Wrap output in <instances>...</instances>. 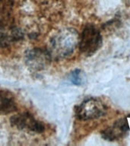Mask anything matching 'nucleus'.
<instances>
[{"mask_svg":"<svg viewBox=\"0 0 130 146\" xmlns=\"http://www.w3.org/2000/svg\"><path fill=\"white\" fill-rule=\"evenodd\" d=\"M130 130V115L124 116L115 121L110 126L101 132L103 139L107 141H117L123 139Z\"/></svg>","mask_w":130,"mask_h":146,"instance_id":"obj_4","label":"nucleus"},{"mask_svg":"<svg viewBox=\"0 0 130 146\" xmlns=\"http://www.w3.org/2000/svg\"><path fill=\"white\" fill-rule=\"evenodd\" d=\"M16 104L9 94L0 91V115L7 114L15 110Z\"/></svg>","mask_w":130,"mask_h":146,"instance_id":"obj_8","label":"nucleus"},{"mask_svg":"<svg viewBox=\"0 0 130 146\" xmlns=\"http://www.w3.org/2000/svg\"><path fill=\"white\" fill-rule=\"evenodd\" d=\"M75 112L77 117L81 120H91L104 116L107 113V107L100 99L89 98L78 106Z\"/></svg>","mask_w":130,"mask_h":146,"instance_id":"obj_3","label":"nucleus"},{"mask_svg":"<svg viewBox=\"0 0 130 146\" xmlns=\"http://www.w3.org/2000/svg\"><path fill=\"white\" fill-rule=\"evenodd\" d=\"M79 50L82 53L91 56L102 46V36L100 31L93 25H87L79 36Z\"/></svg>","mask_w":130,"mask_h":146,"instance_id":"obj_2","label":"nucleus"},{"mask_svg":"<svg viewBox=\"0 0 130 146\" xmlns=\"http://www.w3.org/2000/svg\"><path fill=\"white\" fill-rule=\"evenodd\" d=\"M127 1H128V2H130V0H127Z\"/></svg>","mask_w":130,"mask_h":146,"instance_id":"obj_10","label":"nucleus"},{"mask_svg":"<svg viewBox=\"0 0 130 146\" xmlns=\"http://www.w3.org/2000/svg\"><path fill=\"white\" fill-rule=\"evenodd\" d=\"M22 37V33L11 23L0 27V46L5 47Z\"/></svg>","mask_w":130,"mask_h":146,"instance_id":"obj_7","label":"nucleus"},{"mask_svg":"<svg viewBox=\"0 0 130 146\" xmlns=\"http://www.w3.org/2000/svg\"><path fill=\"white\" fill-rule=\"evenodd\" d=\"M69 79L74 84L76 85H80L82 84V72L79 69H75L70 74L69 76Z\"/></svg>","mask_w":130,"mask_h":146,"instance_id":"obj_9","label":"nucleus"},{"mask_svg":"<svg viewBox=\"0 0 130 146\" xmlns=\"http://www.w3.org/2000/svg\"><path fill=\"white\" fill-rule=\"evenodd\" d=\"M51 56L49 51L39 48L29 50L25 55L26 63L34 70H41L48 65Z\"/></svg>","mask_w":130,"mask_h":146,"instance_id":"obj_6","label":"nucleus"},{"mask_svg":"<svg viewBox=\"0 0 130 146\" xmlns=\"http://www.w3.org/2000/svg\"><path fill=\"white\" fill-rule=\"evenodd\" d=\"M11 124L19 129L29 132H42L44 126L40 121L36 120L34 116L27 113H22L15 115L11 118Z\"/></svg>","mask_w":130,"mask_h":146,"instance_id":"obj_5","label":"nucleus"},{"mask_svg":"<svg viewBox=\"0 0 130 146\" xmlns=\"http://www.w3.org/2000/svg\"><path fill=\"white\" fill-rule=\"evenodd\" d=\"M79 41L78 32L72 28H65L52 36L50 43V54L56 59H63L74 52Z\"/></svg>","mask_w":130,"mask_h":146,"instance_id":"obj_1","label":"nucleus"}]
</instances>
